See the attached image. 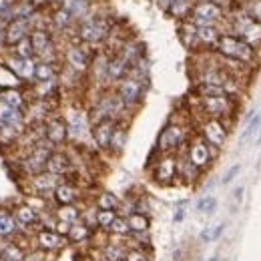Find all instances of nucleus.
<instances>
[{
    "instance_id": "nucleus-41",
    "label": "nucleus",
    "mask_w": 261,
    "mask_h": 261,
    "mask_svg": "<svg viewBox=\"0 0 261 261\" xmlns=\"http://www.w3.org/2000/svg\"><path fill=\"white\" fill-rule=\"evenodd\" d=\"M94 205L98 209H113V211H119V209H121V199L115 193H111V191H102V193H98Z\"/></svg>"
},
{
    "instance_id": "nucleus-46",
    "label": "nucleus",
    "mask_w": 261,
    "mask_h": 261,
    "mask_svg": "<svg viewBox=\"0 0 261 261\" xmlns=\"http://www.w3.org/2000/svg\"><path fill=\"white\" fill-rule=\"evenodd\" d=\"M109 233H113V235H129L131 229H129L127 217H119V215H117V219H115V221L111 223V227H109Z\"/></svg>"
},
{
    "instance_id": "nucleus-8",
    "label": "nucleus",
    "mask_w": 261,
    "mask_h": 261,
    "mask_svg": "<svg viewBox=\"0 0 261 261\" xmlns=\"http://www.w3.org/2000/svg\"><path fill=\"white\" fill-rule=\"evenodd\" d=\"M225 14L227 12L219 2H195L189 20L197 26H201V24H223Z\"/></svg>"
},
{
    "instance_id": "nucleus-52",
    "label": "nucleus",
    "mask_w": 261,
    "mask_h": 261,
    "mask_svg": "<svg viewBox=\"0 0 261 261\" xmlns=\"http://www.w3.org/2000/svg\"><path fill=\"white\" fill-rule=\"evenodd\" d=\"M199 239H201L203 243H209V241H211V229H209V227H207V229H203V231H201V235H199Z\"/></svg>"
},
{
    "instance_id": "nucleus-47",
    "label": "nucleus",
    "mask_w": 261,
    "mask_h": 261,
    "mask_svg": "<svg viewBox=\"0 0 261 261\" xmlns=\"http://www.w3.org/2000/svg\"><path fill=\"white\" fill-rule=\"evenodd\" d=\"M241 6L247 10V14H249L253 20L261 22V0H245Z\"/></svg>"
},
{
    "instance_id": "nucleus-2",
    "label": "nucleus",
    "mask_w": 261,
    "mask_h": 261,
    "mask_svg": "<svg viewBox=\"0 0 261 261\" xmlns=\"http://www.w3.org/2000/svg\"><path fill=\"white\" fill-rule=\"evenodd\" d=\"M111 30H113V22L107 16L88 12L77 22V40L83 44L94 46V44H100L107 40Z\"/></svg>"
},
{
    "instance_id": "nucleus-43",
    "label": "nucleus",
    "mask_w": 261,
    "mask_h": 261,
    "mask_svg": "<svg viewBox=\"0 0 261 261\" xmlns=\"http://www.w3.org/2000/svg\"><path fill=\"white\" fill-rule=\"evenodd\" d=\"M10 48H12V55H16V57H20V59H34V48H32V42H30L28 36L22 38V40H18V42L12 44Z\"/></svg>"
},
{
    "instance_id": "nucleus-61",
    "label": "nucleus",
    "mask_w": 261,
    "mask_h": 261,
    "mask_svg": "<svg viewBox=\"0 0 261 261\" xmlns=\"http://www.w3.org/2000/svg\"><path fill=\"white\" fill-rule=\"evenodd\" d=\"M211 261H219V257H211Z\"/></svg>"
},
{
    "instance_id": "nucleus-21",
    "label": "nucleus",
    "mask_w": 261,
    "mask_h": 261,
    "mask_svg": "<svg viewBox=\"0 0 261 261\" xmlns=\"http://www.w3.org/2000/svg\"><path fill=\"white\" fill-rule=\"evenodd\" d=\"M46 171L55 173V175H61V177H67L73 171V159L63 151H52L50 157H48V161H46Z\"/></svg>"
},
{
    "instance_id": "nucleus-12",
    "label": "nucleus",
    "mask_w": 261,
    "mask_h": 261,
    "mask_svg": "<svg viewBox=\"0 0 261 261\" xmlns=\"http://www.w3.org/2000/svg\"><path fill=\"white\" fill-rule=\"evenodd\" d=\"M153 177L161 185H171L177 177V155L175 153H161L159 161L155 163Z\"/></svg>"
},
{
    "instance_id": "nucleus-40",
    "label": "nucleus",
    "mask_w": 261,
    "mask_h": 261,
    "mask_svg": "<svg viewBox=\"0 0 261 261\" xmlns=\"http://www.w3.org/2000/svg\"><path fill=\"white\" fill-rule=\"evenodd\" d=\"M24 253L26 251L16 241H4L2 249H0V257H2V261H22Z\"/></svg>"
},
{
    "instance_id": "nucleus-39",
    "label": "nucleus",
    "mask_w": 261,
    "mask_h": 261,
    "mask_svg": "<svg viewBox=\"0 0 261 261\" xmlns=\"http://www.w3.org/2000/svg\"><path fill=\"white\" fill-rule=\"evenodd\" d=\"M127 223H129L131 233H147V231H149V225H151L149 217H147L145 213H141V211L129 213V215H127Z\"/></svg>"
},
{
    "instance_id": "nucleus-32",
    "label": "nucleus",
    "mask_w": 261,
    "mask_h": 261,
    "mask_svg": "<svg viewBox=\"0 0 261 261\" xmlns=\"http://www.w3.org/2000/svg\"><path fill=\"white\" fill-rule=\"evenodd\" d=\"M50 24H52V28H55V30L65 32V30H69L73 24H77V20H75L63 6H59L55 12L50 14Z\"/></svg>"
},
{
    "instance_id": "nucleus-37",
    "label": "nucleus",
    "mask_w": 261,
    "mask_h": 261,
    "mask_svg": "<svg viewBox=\"0 0 261 261\" xmlns=\"http://www.w3.org/2000/svg\"><path fill=\"white\" fill-rule=\"evenodd\" d=\"M0 98H2L4 102H8L10 107H14V109H20V111H24L26 109V96H24V92H20L18 88H4V90H0Z\"/></svg>"
},
{
    "instance_id": "nucleus-9",
    "label": "nucleus",
    "mask_w": 261,
    "mask_h": 261,
    "mask_svg": "<svg viewBox=\"0 0 261 261\" xmlns=\"http://www.w3.org/2000/svg\"><path fill=\"white\" fill-rule=\"evenodd\" d=\"M219 149L211 147L209 143H205V139L199 135L195 137L193 141H189L187 145V159L201 171H205L209 165H211V161L215 159V155H217Z\"/></svg>"
},
{
    "instance_id": "nucleus-31",
    "label": "nucleus",
    "mask_w": 261,
    "mask_h": 261,
    "mask_svg": "<svg viewBox=\"0 0 261 261\" xmlns=\"http://www.w3.org/2000/svg\"><path fill=\"white\" fill-rule=\"evenodd\" d=\"M59 6H63L77 22H79L83 16H87V14L90 12V4L85 2V0H61Z\"/></svg>"
},
{
    "instance_id": "nucleus-57",
    "label": "nucleus",
    "mask_w": 261,
    "mask_h": 261,
    "mask_svg": "<svg viewBox=\"0 0 261 261\" xmlns=\"http://www.w3.org/2000/svg\"><path fill=\"white\" fill-rule=\"evenodd\" d=\"M183 259V249H175L173 251V261H181Z\"/></svg>"
},
{
    "instance_id": "nucleus-6",
    "label": "nucleus",
    "mask_w": 261,
    "mask_h": 261,
    "mask_svg": "<svg viewBox=\"0 0 261 261\" xmlns=\"http://www.w3.org/2000/svg\"><path fill=\"white\" fill-rule=\"evenodd\" d=\"M187 143V129L181 123L171 121L157 139V151L161 153H175Z\"/></svg>"
},
{
    "instance_id": "nucleus-15",
    "label": "nucleus",
    "mask_w": 261,
    "mask_h": 261,
    "mask_svg": "<svg viewBox=\"0 0 261 261\" xmlns=\"http://www.w3.org/2000/svg\"><path fill=\"white\" fill-rule=\"evenodd\" d=\"M44 139L52 145L59 147L69 141V127L63 117H48L44 123Z\"/></svg>"
},
{
    "instance_id": "nucleus-20",
    "label": "nucleus",
    "mask_w": 261,
    "mask_h": 261,
    "mask_svg": "<svg viewBox=\"0 0 261 261\" xmlns=\"http://www.w3.org/2000/svg\"><path fill=\"white\" fill-rule=\"evenodd\" d=\"M34 241H36L38 249H42V251H59L67 245V237L55 229H38L34 235Z\"/></svg>"
},
{
    "instance_id": "nucleus-51",
    "label": "nucleus",
    "mask_w": 261,
    "mask_h": 261,
    "mask_svg": "<svg viewBox=\"0 0 261 261\" xmlns=\"http://www.w3.org/2000/svg\"><path fill=\"white\" fill-rule=\"evenodd\" d=\"M223 231H225V225L221 223V225H217L215 229H211V241H217L221 235H223Z\"/></svg>"
},
{
    "instance_id": "nucleus-25",
    "label": "nucleus",
    "mask_w": 261,
    "mask_h": 261,
    "mask_svg": "<svg viewBox=\"0 0 261 261\" xmlns=\"http://www.w3.org/2000/svg\"><path fill=\"white\" fill-rule=\"evenodd\" d=\"M129 69H131V65L119 55V52L111 55V57H109V81H111V85H115V83H119L123 77H127V75H129Z\"/></svg>"
},
{
    "instance_id": "nucleus-18",
    "label": "nucleus",
    "mask_w": 261,
    "mask_h": 261,
    "mask_svg": "<svg viewBox=\"0 0 261 261\" xmlns=\"http://www.w3.org/2000/svg\"><path fill=\"white\" fill-rule=\"evenodd\" d=\"M0 123H2V125H8V127H12L14 131H18V133L22 135V133H24V129H26L24 111L10 107L8 102H4L2 98H0Z\"/></svg>"
},
{
    "instance_id": "nucleus-19",
    "label": "nucleus",
    "mask_w": 261,
    "mask_h": 261,
    "mask_svg": "<svg viewBox=\"0 0 261 261\" xmlns=\"http://www.w3.org/2000/svg\"><path fill=\"white\" fill-rule=\"evenodd\" d=\"M32 30V24L28 18H12L6 22L4 26V40H6V46H12L16 44L18 40L26 38Z\"/></svg>"
},
{
    "instance_id": "nucleus-54",
    "label": "nucleus",
    "mask_w": 261,
    "mask_h": 261,
    "mask_svg": "<svg viewBox=\"0 0 261 261\" xmlns=\"http://www.w3.org/2000/svg\"><path fill=\"white\" fill-rule=\"evenodd\" d=\"M155 2L159 4V6L163 8V10H167V8H169V6H171V4L175 2V0H155Z\"/></svg>"
},
{
    "instance_id": "nucleus-30",
    "label": "nucleus",
    "mask_w": 261,
    "mask_h": 261,
    "mask_svg": "<svg viewBox=\"0 0 261 261\" xmlns=\"http://www.w3.org/2000/svg\"><path fill=\"white\" fill-rule=\"evenodd\" d=\"M81 213H83V209L77 205V203H73V205H59L57 209H55V217H57V221H63V223H75V221H79L81 219Z\"/></svg>"
},
{
    "instance_id": "nucleus-24",
    "label": "nucleus",
    "mask_w": 261,
    "mask_h": 261,
    "mask_svg": "<svg viewBox=\"0 0 261 261\" xmlns=\"http://www.w3.org/2000/svg\"><path fill=\"white\" fill-rule=\"evenodd\" d=\"M12 217L16 221L18 227H28V225H36L38 223V211L30 205V203H20L14 207Z\"/></svg>"
},
{
    "instance_id": "nucleus-38",
    "label": "nucleus",
    "mask_w": 261,
    "mask_h": 261,
    "mask_svg": "<svg viewBox=\"0 0 261 261\" xmlns=\"http://www.w3.org/2000/svg\"><path fill=\"white\" fill-rule=\"evenodd\" d=\"M18 231V225L12 217V211L0 209V237H12Z\"/></svg>"
},
{
    "instance_id": "nucleus-1",
    "label": "nucleus",
    "mask_w": 261,
    "mask_h": 261,
    "mask_svg": "<svg viewBox=\"0 0 261 261\" xmlns=\"http://www.w3.org/2000/svg\"><path fill=\"white\" fill-rule=\"evenodd\" d=\"M217 55L225 57V59H233V61H239L247 67H255L257 63V50L253 46H249L243 38L231 34V32H221L215 48H213Z\"/></svg>"
},
{
    "instance_id": "nucleus-62",
    "label": "nucleus",
    "mask_w": 261,
    "mask_h": 261,
    "mask_svg": "<svg viewBox=\"0 0 261 261\" xmlns=\"http://www.w3.org/2000/svg\"><path fill=\"white\" fill-rule=\"evenodd\" d=\"M85 2H88V4H90V2H92V0H85Z\"/></svg>"
},
{
    "instance_id": "nucleus-34",
    "label": "nucleus",
    "mask_w": 261,
    "mask_h": 261,
    "mask_svg": "<svg viewBox=\"0 0 261 261\" xmlns=\"http://www.w3.org/2000/svg\"><path fill=\"white\" fill-rule=\"evenodd\" d=\"M239 38H243V40H245L249 46H253L255 50L261 48V22L251 20V22L243 28V32L239 34Z\"/></svg>"
},
{
    "instance_id": "nucleus-55",
    "label": "nucleus",
    "mask_w": 261,
    "mask_h": 261,
    "mask_svg": "<svg viewBox=\"0 0 261 261\" xmlns=\"http://www.w3.org/2000/svg\"><path fill=\"white\" fill-rule=\"evenodd\" d=\"M6 48V40H4V28H0V52H4Z\"/></svg>"
},
{
    "instance_id": "nucleus-33",
    "label": "nucleus",
    "mask_w": 261,
    "mask_h": 261,
    "mask_svg": "<svg viewBox=\"0 0 261 261\" xmlns=\"http://www.w3.org/2000/svg\"><path fill=\"white\" fill-rule=\"evenodd\" d=\"M59 67L57 63H46V61H36L34 67V81H52L59 79Z\"/></svg>"
},
{
    "instance_id": "nucleus-42",
    "label": "nucleus",
    "mask_w": 261,
    "mask_h": 261,
    "mask_svg": "<svg viewBox=\"0 0 261 261\" xmlns=\"http://www.w3.org/2000/svg\"><path fill=\"white\" fill-rule=\"evenodd\" d=\"M117 219V211L113 209H98L96 207V227L102 231H109L111 223Z\"/></svg>"
},
{
    "instance_id": "nucleus-29",
    "label": "nucleus",
    "mask_w": 261,
    "mask_h": 261,
    "mask_svg": "<svg viewBox=\"0 0 261 261\" xmlns=\"http://www.w3.org/2000/svg\"><path fill=\"white\" fill-rule=\"evenodd\" d=\"M127 139H129V131H127L125 121H117L115 131H113V137H111L109 151H111L113 155H121L123 149H125V145H127Z\"/></svg>"
},
{
    "instance_id": "nucleus-53",
    "label": "nucleus",
    "mask_w": 261,
    "mask_h": 261,
    "mask_svg": "<svg viewBox=\"0 0 261 261\" xmlns=\"http://www.w3.org/2000/svg\"><path fill=\"white\" fill-rule=\"evenodd\" d=\"M14 2H16V0H0V14H2L8 6H12Z\"/></svg>"
},
{
    "instance_id": "nucleus-10",
    "label": "nucleus",
    "mask_w": 261,
    "mask_h": 261,
    "mask_svg": "<svg viewBox=\"0 0 261 261\" xmlns=\"http://www.w3.org/2000/svg\"><path fill=\"white\" fill-rule=\"evenodd\" d=\"M55 151L52 149V145L44 139V141H38L30 153L24 157V163H22V169L28 173V175H36V173H42L46 171V161H48V157L50 153Z\"/></svg>"
},
{
    "instance_id": "nucleus-36",
    "label": "nucleus",
    "mask_w": 261,
    "mask_h": 261,
    "mask_svg": "<svg viewBox=\"0 0 261 261\" xmlns=\"http://www.w3.org/2000/svg\"><path fill=\"white\" fill-rule=\"evenodd\" d=\"M127 247L125 245H121V243H104L102 245V261H125V257H127Z\"/></svg>"
},
{
    "instance_id": "nucleus-60",
    "label": "nucleus",
    "mask_w": 261,
    "mask_h": 261,
    "mask_svg": "<svg viewBox=\"0 0 261 261\" xmlns=\"http://www.w3.org/2000/svg\"><path fill=\"white\" fill-rule=\"evenodd\" d=\"M255 145H257V147L261 145V133H259V137H257V141H255Z\"/></svg>"
},
{
    "instance_id": "nucleus-50",
    "label": "nucleus",
    "mask_w": 261,
    "mask_h": 261,
    "mask_svg": "<svg viewBox=\"0 0 261 261\" xmlns=\"http://www.w3.org/2000/svg\"><path fill=\"white\" fill-rule=\"evenodd\" d=\"M239 173H241V165H233V167H231V169L225 173V177H223V181H221V183H223V185H229V183H233V181H235V177H237Z\"/></svg>"
},
{
    "instance_id": "nucleus-7",
    "label": "nucleus",
    "mask_w": 261,
    "mask_h": 261,
    "mask_svg": "<svg viewBox=\"0 0 261 261\" xmlns=\"http://www.w3.org/2000/svg\"><path fill=\"white\" fill-rule=\"evenodd\" d=\"M67 127H69V139L77 141L79 145H85V141L90 139L92 123H90V117H88V113H87L85 109L73 107V109L69 111Z\"/></svg>"
},
{
    "instance_id": "nucleus-58",
    "label": "nucleus",
    "mask_w": 261,
    "mask_h": 261,
    "mask_svg": "<svg viewBox=\"0 0 261 261\" xmlns=\"http://www.w3.org/2000/svg\"><path fill=\"white\" fill-rule=\"evenodd\" d=\"M183 215H185V211H183V209H179V211H177V215H175V223L183 221Z\"/></svg>"
},
{
    "instance_id": "nucleus-63",
    "label": "nucleus",
    "mask_w": 261,
    "mask_h": 261,
    "mask_svg": "<svg viewBox=\"0 0 261 261\" xmlns=\"http://www.w3.org/2000/svg\"><path fill=\"white\" fill-rule=\"evenodd\" d=\"M0 147H2V143H0Z\"/></svg>"
},
{
    "instance_id": "nucleus-3",
    "label": "nucleus",
    "mask_w": 261,
    "mask_h": 261,
    "mask_svg": "<svg viewBox=\"0 0 261 261\" xmlns=\"http://www.w3.org/2000/svg\"><path fill=\"white\" fill-rule=\"evenodd\" d=\"M147 85L149 83H145V81H141L137 77L127 75L119 83H115V92L119 94V98L123 100V104H125L127 109H137L139 104L143 102Z\"/></svg>"
},
{
    "instance_id": "nucleus-13",
    "label": "nucleus",
    "mask_w": 261,
    "mask_h": 261,
    "mask_svg": "<svg viewBox=\"0 0 261 261\" xmlns=\"http://www.w3.org/2000/svg\"><path fill=\"white\" fill-rule=\"evenodd\" d=\"M109 57L111 55H107L104 50H98L92 55V61L88 67L90 79L98 88H109V85H111V81H109Z\"/></svg>"
},
{
    "instance_id": "nucleus-48",
    "label": "nucleus",
    "mask_w": 261,
    "mask_h": 261,
    "mask_svg": "<svg viewBox=\"0 0 261 261\" xmlns=\"http://www.w3.org/2000/svg\"><path fill=\"white\" fill-rule=\"evenodd\" d=\"M125 261H151V257H149V251H145L143 247L137 245V247H133V249L127 251Z\"/></svg>"
},
{
    "instance_id": "nucleus-23",
    "label": "nucleus",
    "mask_w": 261,
    "mask_h": 261,
    "mask_svg": "<svg viewBox=\"0 0 261 261\" xmlns=\"http://www.w3.org/2000/svg\"><path fill=\"white\" fill-rule=\"evenodd\" d=\"M197 26V24H195ZM221 32H225L221 28V24H201L197 26V40H199V48H209L213 50Z\"/></svg>"
},
{
    "instance_id": "nucleus-22",
    "label": "nucleus",
    "mask_w": 261,
    "mask_h": 261,
    "mask_svg": "<svg viewBox=\"0 0 261 261\" xmlns=\"http://www.w3.org/2000/svg\"><path fill=\"white\" fill-rule=\"evenodd\" d=\"M52 199H55L59 205H73L81 199V189L75 183H71L69 179H63L57 185V189L52 191Z\"/></svg>"
},
{
    "instance_id": "nucleus-56",
    "label": "nucleus",
    "mask_w": 261,
    "mask_h": 261,
    "mask_svg": "<svg viewBox=\"0 0 261 261\" xmlns=\"http://www.w3.org/2000/svg\"><path fill=\"white\" fill-rule=\"evenodd\" d=\"M233 199H235V201H241V199H243V187H237V189L233 191Z\"/></svg>"
},
{
    "instance_id": "nucleus-4",
    "label": "nucleus",
    "mask_w": 261,
    "mask_h": 261,
    "mask_svg": "<svg viewBox=\"0 0 261 261\" xmlns=\"http://www.w3.org/2000/svg\"><path fill=\"white\" fill-rule=\"evenodd\" d=\"M199 98V109L205 117L211 119H227L233 117V111L237 107V98L231 94L221 96H197Z\"/></svg>"
},
{
    "instance_id": "nucleus-26",
    "label": "nucleus",
    "mask_w": 261,
    "mask_h": 261,
    "mask_svg": "<svg viewBox=\"0 0 261 261\" xmlns=\"http://www.w3.org/2000/svg\"><path fill=\"white\" fill-rule=\"evenodd\" d=\"M119 55L129 63V65H133L137 59H141L143 55H145V50H143V44L137 40V38H125L123 40V44H121V48H119Z\"/></svg>"
},
{
    "instance_id": "nucleus-59",
    "label": "nucleus",
    "mask_w": 261,
    "mask_h": 261,
    "mask_svg": "<svg viewBox=\"0 0 261 261\" xmlns=\"http://www.w3.org/2000/svg\"><path fill=\"white\" fill-rule=\"evenodd\" d=\"M195 2H217V0H195Z\"/></svg>"
},
{
    "instance_id": "nucleus-11",
    "label": "nucleus",
    "mask_w": 261,
    "mask_h": 261,
    "mask_svg": "<svg viewBox=\"0 0 261 261\" xmlns=\"http://www.w3.org/2000/svg\"><path fill=\"white\" fill-rule=\"evenodd\" d=\"M227 135H229V129L225 127V123L221 119H211L207 117L203 123H201V137L205 139V143H209L215 149H221L227 141Z\"/></svg>"
},
{
    "instance_id": "nucleus-27",
    "label": "nucleus",
    "mask_w": 261,
    "mask_h": 261,
    "mask_svg": "<svg viewBox=\"0 0 261 261\" xmlns=\"http://www.w3.org/2000/svg\"><path fill=\"white\" fill-rule=\"evenodd\" d=\"M92 235H94V233H92V227L87 225L83 219H79V221L71 223L69 233H67V239H69L71 243H85V241L92 239Z\"/></svg>"
},
{
    "instance_id": "nucleus-17",
    "label": "nucleus",
    "mask_w": 261,
    "mask_h": 261,
    "mask_svg": "<svg viewBox=\"0 0 261 261\" xmlns=\"http://www.w3.org/2000/svg\"><path fill=\"white\" fill-rule=\"evenodd\" d=\"M115 125H117V121H113V119H102V121L92 123L90 139H92V143L96 145V149L109 151V145H111V137H113Z\"/></svg>"
},
{
    "instance_id": "nucleus-45",
    "label": "nucleus",
    "mask_w": 261,
    "mask_h": 261,
    "mask_svg": "<svg viewBox=\"0 0 261 261\" xmlns=\"http://www.w3.org/2000/svg\"><path fill=\"white\" fill-rule=\"evenodd\" d=\"M259 129H261V113H257L255 117H251V119H249V123H247V127H245V131H243V133H241V137H239V141H241V143H245V141H247L251 135H255Z\"/></svg>"
},
{
    "instance_id": "nucleus-16",
    "label": "nucleus",
    "mask_w": 261,
    "mask_h": 261,
    "mask_svg": "<svg viewBox=\"0 0 261 261\" xmlns=\"http://www.w3.org/2000/svg\"><path fill=\"white\" fill-rule=\"evenodd\" d=\"M65 177L61 175H55V173H48V171H42V173H36V175H30V189H32V195H40V197H52V191L57 189V185L63 181Z\"/></svg>"
},
{
    "instance_id": "nucleus-28",
    "label": "nucleus",
    "mask_w": 261,
    "mask_h": 261,
    "mask_svg": "<svg viewBox=\"0 0 261 261\" xmlns=\"http://www.w3.org/2000/svg\"><path fill=\"white\" fill-rule=\"evenodd\" d=\"M179 38L181 42L185 44V48L189 50H197L199 48V40H197V26L187 18V20H181L179 24Z\"/></svg>"
},
{
    "instance_id": "nucleus-44",
    "label": "nucleus",
    "mask_w": 261,
    "mask_h": 261,
    "mask_svg": "<svg viewBox=\"0 0 261 261\" xmlns=\"http://www.w3.org/2000/svg\"><path fill=\"white\" fill-rule=\"evenodd\" d=\"M217 209V199L211 197V195H205L197 201V211L199 213H207V215H211L213 211Z\"/></svg>"
},
{
    "instance_id": "nucleus-14",
    "label": "nucleus",
    "mask_w": 261,
    "mask_h": 261,
    "mask_svg": "<svg viewBox=\"0 0 261 261\" xmlns=\"http://www.w3.org/2000/svg\"><path fill=\"white\" fill-rule=\"evenodd\" d=\"M4 67L18 79L26 81V83H34V67H36V59H20L16 55H4Z\"/></svg>"
},
{
    "instance_id": "nucleus-49",
    "label": "nucleus",
    "mask_w": 261,
    "mask_h": 261,
    "mask_svg": "<svg viewBox=\"0 0 261 261\" xmlns=\"http://www.w3.org/2000/svg\"><path fill=\"white\" fill-rule=\"evenodd\" d=\"M46 259V253L42 249H32V251H26L24 253V259L22 261H44Z\"/></svg>"
},
{
    "instance_id": "nucleus-5",
    "label": "nucleus",
    "mask_w": 261,
    "mask_h": 261,
    "mask_svg": "<svg viewBox=\"0 0 261 261\" xmlns=\"http://www.w3.org/2000/svg\"><path fill=\"white\" fill-rule=\"evenodd\" d=\"M87 46L88 44H83V42H69L67 48L63 50L65 67L73 69L75 73L87 75L88 67H90V61H92V55H94V52L87 50Z\"/></svg>"
},
{
    "instance_id": "nucleus-35",
    "label": "nucleus",
    "mask_w": 261,
    "mask_h": 261,
    "mask_svg": "<svg viewBox=\"0 0 261 261\" xmlns=\"http://www.w3.org/2000/svg\"><path fill=\"white\" fill-rule=\"evenodd\" d=\"M201 173H203V171L197 169V167L187 159V157H185V159H179V157H177V177H183V181L193 183V181L199 179Z\"/></svg>"
}]
</instances>
